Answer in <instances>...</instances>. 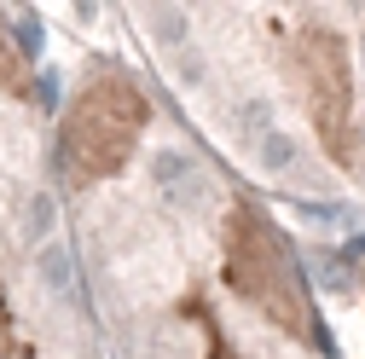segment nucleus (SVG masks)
Segmentation results:
<instances>
[{"instance_id":"f03ea898","label":"nucleus","mask_w":365,"mask_h":359,"mask_svg":"<svg viewBox=\"0 0 365 359\" xmlns=\"http://www.w3.org/2000/svg\"><path fill=\"white\" fill-rule=\"evenodd\" d=\"M226 273L272 331H284L296 342L313 336V301L296 273V255H290L284 232L272 227V214L250 197H238L232 214H226Z\"/></svg>"},{"instance_id":"20e7f679","label":"nucleus","mask_w":365,"mask_h":359,"mask_svg":"<svg viewBox=\"0 0 365 359\" xmlns=\"http://www.w3.org/2000/svg\"><path fill=\"white\" fill-rule=\"evenodd\" d=\"M0 87H6V93H29V58H24V47H18L6 12H0Z\"/></svg>"},{"instance_id":"39448f33","label":"nucleus","mask_w":365,"mask_h":359,"mask_svg":"<svg viewBox=\"0 0 365 359\" xmlns=\"http://www.w3.org/2000/svg\"><path fill=\"white\" fill-rule=\"evenodd\" d=\"M186 29H192V24H186L180 6H157V12H151V35H157V41H180Z\"/></svg>"},{"instance_id":"f257e3e1","label":"nucleus","mask_w":365,"mask_h":359,"mask_svg":"<svg viewBox=\"0 0 365 359\" xmlns=\"http://www.w3.org/2000/svg\"><path fill=\"white\" fill-rule=\"evenodd\" d=\"M151 105L140 93V81L128 70H93L87 87L70 99L64 128H58V162L70 186H93V180H110L145 140Z\"/></svg>"},{"instance_id":"7ed1b4c3","label":"nucleus","mask_w":365,"mask_h":359,"mask_svg":"<svg viewBox=\"0 0 365 359\" xmlns=\"http://www.w3.org/2000/svg\"><path fill=\"white\" fill-rule=\"evenodd\" d=\"M290 64H296V81H302L307 116L319 128V145L331 151V162L359 168V116H354V81H348L342 35H331L325 24H307L290 41Z\"/></svg>"}]
</instances>
